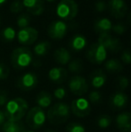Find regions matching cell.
I'll return each instance as SVG.
<instances>
[{
	"label": "cell",
	"instance_id": "obj_1",
	"mask_svg": "<svg viewBox=\"0 0 131 132\" xmlns=\"http://www.w3.org/2000/svg\"><path fill=\"white\" fill-rule=\"evenodd\" d=\"M5 120L8 121H19L26 115L29 110V105L26 100L23 98L17 97L9 100L5 105Z\"/></svg>",
	"mask_w": 131,
	"mask_h": 132
},
{
	"label": "cell",
	"instance_id": "obj_2",
	"mask_svg": "<svg viewBox=\"0 0 131 132\" xmlns=\"http://www.w3.org/2000/svg\"><path fill=\"white\" fill-rule=\"evenodd\" d=\"M70 107L67 103L60 102L53 104L48 110L46 114L49 122L53 125H60L65 123L70 117Z\"/></svg>",
	"mask_w": 131,
	"mask_h": 132
},
{
	"label": "cell",
	"instance_id": "obj_3",
	"mask_svg": "<svg viewBox=\"0 0 131 132\" xmlns=\"http://www.w3.org/2000/svg\"><path fill=\"white\" fill-rule=\"evenodd\" d=\"M32 62V52L28 47H19L13 51L11 55V63L16 69H24Z\"/></svg>",
	"mask_w": 131,
	"mask_h": 132
},
{
	"label": "cell",
	"instance_id": "obj_4",
	"mask_svg": "<svg viewBox=\"0 0 131 132\" xmlns=\"http://www.w3.org/2000/svg\"><path fill=\"white\" fill-rule=\"evenodd\" d=\"M57 15L63 20H72L78 14V5L75 0H60L56 8Z\"/></svg>",
	"mask_w": 131,
	"mask_h": 132
},
{
	"label": "cell",
	"instance_id": "obj_5",
	"mask_svg": "<svg viewBox=\"0 0 131 132\" xmlns=\"http://www.w3.org/2000/svg\"><path fill=\"white\" fill-rule=\"evenodd\" d=\"M47 116L43 109L34 106L26 113V124L32 129H38L45 124Z\"/></svg>",
	"mask_w": 131,
	"mask_h": 132
},
{
	"label": "cell",
	"instance_id": "obj_6",
	"mask_svg": "<svg viewBox=\"0 0 131 132\" xmlns=\"http://www.w3.org/2000/svg\"><path fill=\"white\" fill-rule=\"evenodd\" d=\"M107 51L98 42L93 43L86 51V57L93 64L100 65L104 62L107 57Z\"/></svg>",
	"mask_w": 131,
	"mask_h": 132
},
{
	"label": "cell",
	"instance_id": "obj_7",
	"mask_svg": "<svg viewBox=\"0 0 131 132\" xmlns=\"http://www.w3.org/2000/svg\"><path fill=\"white\" fill-rule=\"evenodd\" d=\"M70 111L75 116L78 118H84L91 113V104L85 98H77L72 101Z\"/></svg>",
	"mask_w": 131,
	"mask_h": 132
},
{
	"label": "cell",
	"instance_id": "obj_8",
	"mask_svg": "<svg viewBox=\"0 0 131 132\" xmlns=\"http://www.w3.org/2000/svg\"><path fill=\"white\" fill-rule=\"evenodd\" d=\"M97 42L106 50L107 52L110 51L112 53H116L121 50V43L119 39L113 37L110 32L100 34Z\"/></svg>",
	"mask_w": 131,
	"mask_h": 132
},
{
	"label": "cell",
	"instance_id": "obj_9",
	"mask_svg": "<svg viewBox=\"0 0 131 132\" xmlns=\"http://www.w3.org/2000/svg\"><path fill=\"white\" fill-rule=\"evenodd\" d=\"M68 88L75 95L82 96L88 92V83L84 77L75 76L68 82Z\"/></svg>",
	"mask_w": 131,
	"mask_h": 132
},
{
	"label": "cell",
	"instance_id": "obj_10",
	"mask_svg": "<svg viewBox=\"0 0 131 132\" xmlns=\"http://www.w3.org/2000/svg\"><path fill=\"white\" fill-rule=\"evenodd\" d=\"M17 40L22 45H32L37 40L39 36V31L35 28L28 26L20 29L16 34Z\"/></svg>",
	"mask_w": 131,
	"mask_h": 132
},
{
	"label": "cell",
	"instance_id": "obj_11",
	"mask_svg": "<svg viewBox=\"0 0 131 132\" xmlns=\"http://www.w3.org/2000/svg\"><path fill=\"white\" fill-rule=\"evenodd\" d=\"M38 77L33 72H28L23 74V76L19 77L16 81V85L22 91L28 92L32 89H34L38 85Z\"/></svg>",
	"mask_w": 131,
	"mask_h": 132
},
{
	"label": "cell",
	"instance_id": "obj_12",
	"mask_svg": "<svg viewBox=\"0 0 131 132\" xmlns=\"http://www.w3.org/2000/svg\"><path fill=\"white\" fill-rule=\"evenodd\" d=\"M67 31V25L62 20H56L52 22L48 27V34L53 40H61L66 36Z\"/></svg>",
	"mask_w": 131,
	"mask_h": 132
},
{
	"label": "cell",
	"instance_id": "obj_13",
	"mask_svg": "<svg viewBox=\"0 0 131 132\" xmlns=\"http://www.w3.org/2000/svg\"><path fill=\"white\" fill-rule=\"evenodd\" d=\"M107 6L110 10V14L117 19L124 18L128 9L125 0H110Z\"/></svg>",
	"mask_w": 131,
	"mask_h": 132
},
{
	"label": "cell",
	"instance_id": "obj_14",
	"mask_svg": "<svg viewBox=\"0 0 131 132\" xmlns=\"http://www.w3.org/2000/svg\"><path fill=\"white\" fill-rule=\"evenodd\" d=\"M128 98L126 94L122 92H117L111 94L109 100V104L110 108L114 111H120L123 110L128 104Z\"/></svg>",
	"mask_w": 131,
	"mask_h": 132
},
{
	"label": "cell",
	"instance_id": "obj_15",
	"mask_svg": "<svg viewBox=\"0 0 131 132\" xmlns=\"http://www.w3.org/2000/svg\"><path fill=\"white\" fill-rule=\"evenodd\" d=\"M116 124L121 132H131V114L128 111L121 112L116 117Z\"/></svg>",
	"mask_w": 131,
	"mask_h": 132
},
{
	"label": "cell",
	"instance_id": "obj_16",
	"mask_svg": "<svg viewBox=\"0 0 131 132\" xmlns=\"http://www.w3.org/2000/svg\"><path fill=\"white\" fill-rule=\"evenodd\" d=\"M23 5L33 15H40L44 11V0H23Z\"/></svg>",
	"mask_w": 131,
	"mask_h": 132
},
{
	"label": "cell",
	"instance_id": "obj_17",
	"mask_svg": "<svg viewBox=\"0 0 131 132\" xmlns=\"http://www.w3.org/2000/svg\"><path fill=\"white\" fill-rule=\"evenodd\" d=\"M68 72L66 68L61 67H56L49 69V78L55 84H62L67 78Z\"/></svg>",
	"mask_w": 131,
	"mask_h": 132
},
{
	"label": "cell",
	"instance_id": "obj_18",
	"mask_svg": "<svg viewBox=\"0 0 131 132\" xmlns=\"http://www.w3.org/2000/svg\"><path fill=\"white\" fill-rule=\"evenodd\" d=\"M107 77L102 69H96L93 72H92L90 75V81L94 88L99 89L104 85L106 83Z\"/></svg>",
	"mask_w": 131,
	"mask_h": 132
},
{
	"label": "cell",
	"instance_id": "obj_19",
	"mask_svg": "<svg viewBox=\"0 0 131 132\" xmlns=\"http://www.w3.org/2000/svg\"><path fill=\"white\" fill-rule=\"evenodd\" d=\"M25 130V126L23 121H5V123L1 126V132H23Z\"/></svg>",
	"mask_w": 131,
	"mask_h": 132
},
{
	"label": "cell",
	"instance_id": "obj_20",
	"mask_svg": "<svg viewBox=\"0 0 131 132\" xmlns=\"http://www.w3.org/2000/svg\"><path fill=\"white\" fill-rule=\"evenodd\" d=\"M54 59L58 64L65 66L71 60V54L66 48H58L54 52Z\"/></svg>",
	"mask_w": 131,
	"mask_h": 132
},
{
	"label": "cell",
	"instance_id": "obj_21",
	"mask_svg": "<svg viewBox=\"0 0 131 132\" xmlns=\"http://www.w3.org/2000/svg\"><path fill=\"white\" fill-rule=\"evenodd\" d=\"M93 27H94V31L100 35L102 33L110 32L112 28V23L108 18H100L94 22Z\"/></svg>",
	"mask_w": 131,
	"mask_h": 132
},
{
	"label": "cell",
	"instance_id": "obj_22",
	"mask_svg": "<svg viewBox=\"0 0 131 132\" xmlns=\"http://www.w3.org/2000/svg\"><path fill=\"white\" fill-rule=\"evenodd\" d=\"M52 95L47 91H41L38 94L36 97V103L38 107L41 109H45L51 105L52 103Z\"/></svg>",
	"mask_w": 131,
	"mask_h": 132
},
{
	"label": "cell",
	"instance_id": "obj_23",
	"mask_svg": "<svg viewBox=\"0 0 131 132\" xmlns=\"http://www.w3.org/2000/svg\"><path fill=\"white\" fill-rule=\"evenodd\" d=\"M87 45V40L83 34H75L70 42V47L73 51H79L84 50Z\"/></svg>",
	"mask_w": 131,
	"mask_h": 132
},
{
	"label": "cell",
	"instance_id": "obj_24",
	"mask_svg": "<svg viewBox=\"0 0 131 132\" xmlns=\"http://www.w3.org/2000/svg\"><path fill=\"white\" fill-rule=\"evenodd\" d=\"M105 69L110 73H119L123 70L122 63L117 59H110L105 62Z\"/></svg>",
	"mask_w": 131,
	"mask_h": 132
},
{
	"label": "cell",
	"instance_id": "obj_25",
	"mask_svg": "<svg viewBox=\"0 0 131 132\" xmlns=\"http://www.w3.org/2000/svg\"><path fill=\"white\" fill-rule=\"evenodd\" d=\"M50 47H51V45L49 42H44L43 40V42H38V43L34 46L33 51H34V53L36 54L37 56L42 57V56L46 55V54L49 52V51L50 50Z\"/></svg>",
	"mask_w": 131,
	"mask_h": 132
},
{
	"label": "cell",
	"instance_id": "obj_26",
	"mask_svg": "<svg viewBox=\"0 0 131 132\" xmlns=\"http://www.w3.org/2000/svg\"><path fill=\"white\" fill-rule=\"evenodd\" d=\"M84 69L83 61L79 59H75L74 60H70L68 63V70L72 73H80Z\"/></svg>",
	"mask_w": 131,
	"mask_h": 132
},
{
	"label": "cell",
	"instance_id": "obj_27",
	"mask_svg": "<svg viewBox=\"0 0 131 132\" xmlns=\"http://www.w3.org/2000/svg\"><path fill=\"white\" fill-rule=\"evenodd\" d=\"M1 34H2V38H3V40H5V42H10L15 39L16 31L13 27L8 26V27L5 28V29L2 31Z\"/></svg>",
	"mask_w": 131,
	"mask_h": 132
},
{
	"label": "cell",
	"instance_id": "obj_28",
	"mask_svg": "<svg viewBox=\"0 0 131 132\" xmlns=\"http://www.w3.org/2000/svg\"><path fill=\"white\" fill-rule=\"evenodd\" d=\"M111 117L110 115L103 114L99 116L98 120H97V124H98V126L101 129H106L111 124Z\"/></svg>",
	"mask_w": 131,
	"mask_h": 132
},
{
	"label": "cell",
	"instance_id": "obj_29",
	"mask_svg": "<svg viewBox=\"0 0 131 132\" xmlns=\"http://www.w3.org/2000/svg\"><path fill=\"white\" fill-rule=\"evenodd\" d=\"M30 22H31L30 17H29L27 14H23L18 16L16 23H17V26L19 27L20 29H23V28H26V27L30 26Z\"/></svg>",
	"mask_w": 131,
	"mask_h": 132
},
{
	"label": "cell",
	"instance_id": "obj_30",
	"mask_svg": "<svg viewBox=\"0 0 131 132\" xmlns=\"http://www.w3.org/2000/svg\"><path fill=\"white\" fill-rule=\"evenodd\" d=\"M89 98V103H92L93 104H100L102 101V95L99 91H92L88 95Z\"/></svg>",
	"mask_w": 131,
	"mask_h": 132
},
{
	"label": "cell",
	"instance_id": "obj_31",
	"mask_svg": "<svg viewBox=\"0 0 131 132\" xmlns=\"http://www.w3.org/2000/svg\"><path fill=\"white\" fill-rule=\"evenodd\" d=\"M66 132H85V129L84 126L77 122H72L69 123L66 128Z\"/></svg>",
	"mask_w": 131,
	"mask_h": 132
},
{
	"label": "cell",
	"instance_id": "obj_32",
	"mask_svg": "<svg viewBox=\"0 0 131 132\" xmlns=\"http://www.w3.org/2000/svg\"><path fill=\"white\" fill-rule=\"evenodd\" d=\"M128 85H129V82H128V79L127 78L124 76H121L118 78V82H117V85L118 88L120 91H124L128 88Z\"/></svg>",
	"mask_w": 131,
	"mask_h": 132
},
{
	"label": "cell",
	"instance_id": "obj_33",
	"mask_svg": "<svg viewBox=\"0 0 131 132\" xmlns=\"http://www.w3.org/2000/svg\"><path fill=\"white\" fill-rule=\"evenodd\" d=\"M23 9V5L19 0L14 1L10 5V11L13 14H18V13L22 12Z\"/></svg>",
	"mask_w": 131,
	"mask_h": 132
},
{
	"label": "cell",
	"instance_id": "obj_34",
	"mask_svg": "<svg viewBox=\"0 0 131 132\" xmlns=\"http://www.w3.org/2000/svg\"><path fill=\"white\" fill-rule=\"evenodd\" d=\"M10 75V69L4 63H0V80H5Z\"/></svg>",
	"mask_w": 131,
	"mask_h": 132
},
{
	"label": "cell",
	"instance_id": "obj_35",
	"mask_svg": "<svg viewBox=\"0 0 131 132\" xmlns=\"http://www.w3.org/2000/svg\"><path fill=\"white\" fill-rule=\"evenodd\" d=\"M53 94H54V96L57 99L62 100L66 96V90L64 87H58V88H57L56 90L54 91Z\"/></svg>",
	"mask_w": 131,
	"mask_h": 132
},
{
	"label": "cell",
	"instance_id": "obj_36",
	"mask_svg": "<svg viewBox=\"0 0 131 132\" xmlns=\"http://www.w3.org/2000/svg\"><path fill=\"white\" fill-rule=\"evenodd\" d=\"M111 30H112V31H113L115 33H117V34L122 35L123 33L126 32L127 28H126V26H125L124 24H122V23H117V24L112 25Z\"/></svg>",
	"mask_w": 131,
	"mask_h": 132
},
{
	"label": "cell",
	"instance_id": "obj_37",
	"mask_svg": "<svg viewBox=\"0 0 131 132\" xmlns=\"http://www.w3.org/2000/svg\"><path fill=\"white\" fill-rule=\"evenodd\" d=\"M8 94L6 91L0 89V106H5L8 102Z\"/></svg>",
	"mask_w": 131,
	"mask_h": 132
},
{
	"label": "cell",
	"instance_id": "obj_38",
	"mask_svg": "<svg viewBox=\"0 0 131 132\" xmlns=\"http://www.w3.org/2000/svg\"><path fill=\"white\" fill-rule=\"evenodd\" d=\"M121 60L122 62H124L125 64L128 65L131 62V55L129 50H125L121 54Z\"/></svg>",
	"mask_w": 131,
	"mask_h": 132
},
{
	"label": "cell",
	"instance_id": "obj_39",
	"mask_svg": "<svg viewBox=\"0 0 131 132\" xmlns=\"http://www.w3.org/2000/svg\"><path fill=\"white\" fill-rule=\"evenodd\" d=\"M94 7L98 12H102L107 8V4L102 0H99L94 4Z\"/></svg>",
	"mask_w": 131,
	"mask_h": 132
},
{
	"label": "cell",
	"instance_id": "obj_40",
	"mask_svg": "<svg viewBox=\"0 0 131 132\" xmlns=\"http://www.w3.org/2000/svg\"><path fill=\"white\" fill-rule=\"evenodd\" d=\"M5 113H4L3 111L0 110V127L5 123Z\"/></svg>",
	"mask_w": 131,
	"mask_h": 132
},
{
	"label": "cell",
	"instance_id": "obj_41",
	"mask_svg": "<svg viewBox=\"0 0 131 132\" xmlns=\"http://www.w3.org/2000/svg\"><path fill=\"white\" fill-rule=\"evenodd\" d=\"M6 2V0H0V5H4V4Z\"/></svg>",
	"mask_w": 131,
	"mask_h": 132
},
{
	"label": "cell",
	"instance_id": "obj_42",
	"mask_svg": "<svg viewBox=\"0 0 131 132\" xmlns=\"http://www.w3.org/2000/svg\"><path fill=\"white\" fill-rule=\"evenodd\" d=\"M45 132H57L56 130H52V129H48V130H46Z\"/></svg>",
	"mask_w": 131,
	"mask_h": 132
},
{
	"label": "cell",
	"instance_id": "obj_43",
	"mask_svg": "<svg viewBox=\"0 0 131 132\" xmlns=\"http://www.w3.org/2000/svg\"><path fill=\"white\" fill-rule=\"evenodd\" d=\"M23 132H34V131H32V130H26V129H25L24 131H23Z\"/></svg>",
	"mask_w": 131,
	"mask_h": 132
},
{
	"label": "cell",
	"instance_id": "obj_44",
	"mask_svg": "<svg viewBox=\"0 0 131 132\" xmlns=\"http://www.w3.org/2000/svg\"><path fill=\"white\" fill-rule=\"evenodd\" d=\"M47 1H49V2H52V1H55V0H47Z\"/></svg>",
	"mask_w": 131,
	"mask_h": 132
},
{
	"label": "cell",
	"instance_id": "obj_45",
	"mask_svg": "<svg viewBox=\"0 0 131 132\" xmlns=\"http://www.w3.org/2000/svg\"><path fill=\"white\" fill-rule=\"evenodd\" d=\"M0 23H1V20H0Z\"/></svg>",
	"mask_w": 131,
	"mask_h": 132
}]
</instances>
